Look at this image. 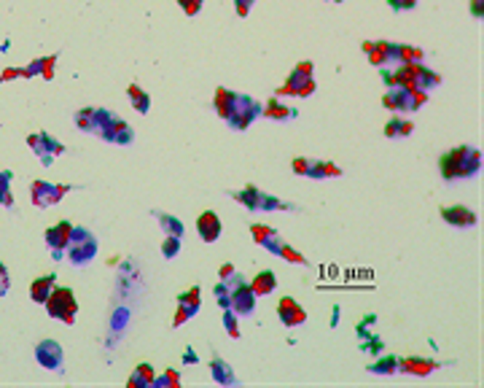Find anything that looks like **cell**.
Wrapping results in <instances>:
<instances>
[{
  "label": "cell",
  "instance_id": "1",
  "mask_svg": "<svg viewBox=\"0 0 484 388\" xmlns=\"http://www.w3.org/2000/svg\"><path fill=\"white\" fill-rule=\"evenodd\" d=\"M439 167H441V178L444 181L471 178L482 170V154L474 146H460V148H452L450 154H444L441 162H439Z\"/></svg>",
  "mask_w": 484,
  "mask_h": 388
},
{
  "label": "cell",
  "instance_id": "2",
  "mask_svg": "<svg viewBox=\"0 0 484 388\" xmlns=\"http://www.w3.org/2000/svg\"><path fill=\"white\" fill-rule=\"evenodd\" d=\"M250 235H253V240H256L259 246L266 248L269 254H277L280 259H285V262H291V265L310 267V262H307L296 248L288 246L285 237H283L277 230H272V227H266V224H253V227H250Z\"/></svg>",
  "mask_w": 484,
  "mask_h": 388
},
{
  "label": "cell",
  "instance_id": "3",
  "mask_svg": "<svg viewBox=\"0 0 484 388\" xmlns=\"http://www.w3.org/2000/svg\"><path fill=\"white\" fill-rule=\"evenodd\" d=\"M428 103V92L412 87H390L382 97V106L393 113H409V111H420Z\"/></svg>",
  "mask_w": 484,
  "mask_h": 388
},
{
  "label": "cell",
  "instance_id": "4",
  "mask_svg": "<svg viewBox=\"0 0 484 388\" xmlns=\"http://www.w3.org/2000/svg\"><path fill=\"white\" fill-rule=\"evenodd\" d=\"M68 262L73 267H84L89 265L94 256H97V240L94 235L84 227H73V237H70V246H68Z\"/></svg>",
  "mask_w": 484,
  "mask_h": 388
},
{
  "label": "cell",
  "instance_id": "5",
  "mask_svg": "<svg viewBox=\"0 0 484 388\" xmlns=\"http://www.w3.org/2000/svg\"><path fill=\"white\" fill-rule=\"evenodd\" d=\"M312 62H299L294 68V73L285 78V84L277 89V95H283V97H310L312 92H315V78H312Z\"/></svg>",
  "mask_w": 484,
  "mask_h": 388
},
{
  "label": "cell",
  "instance_id": "6",
  "mask_svg": "<svg viewBox=\"0 0 484 388\" xmlns=\"http://www.w3.org/2000/svg\"><path fill=\"white\" fill-rule=\"evenodd\" d=\"M46 313L62 324H73L76 321V313H78V302H76V294L70 291L68 286H54L52 297L46 300Z\"/></svg>",
  "mask_w": 484,
  "mask_h": 388
},
{
  "label": "cell",
  "instance_id": "7",
  "mask_svg": "<svg viewBox=\"0 0 484 388\" xmlns=\"http://www.w3.org/2000/svg\"><path fill=\"white\" fill-rule=\"evenodd\" d=\"M73 186L68 183H49V181H33L30 183V200L35 208H52L57 205Z\"/></svg>",
  "mask_w": 484,
  "mask_h": 388
},
{
  "label": "cell",
  "instance_id": "8",
  "mask_svg": "<svg viewBox=\"0 0 484 388\" xmlns=\"http://www.w3.org/2000/svg\"><path fill=\"white\" fill-rule=\"evenodd\" d=\"M54 62H57V57H38L33 60L27 68H8V71L0 73V81H11V78H33V76H43L46 81H52L54 78Z\"/></svg>",
  "mask_w": 484,
  "mask_h": 388
},
{
  "label": "cell",
  "instance_id": "9",
  "mask_svg": "<svg viewBox=\"0 0 484 388\" xmlns=\"http://www.w3.org/2000/svg\"><path fill=\"white\" fill-rule=\"evenodd\" d=\"M261 113H264V106H261L259 100H253V97H248V95H240L237 108H234L232 119H229L226 124H229L232 130L242 132V130H248V127H250V122H253L256 116H261Z\"/></svg>",
  "mask_w": 484,
  "mask_h": 388
},
{
  "label": "cell",
  "instance_id": "10",
  "mask_svg": "<svg viewBox=\"0 0 484 388\" xmlns=\"http://www.w3.org/2000/svg\"><path fill=\"white\" fill-rule=\"evenodd\" d=\"M294 173L296 176H307V178H339L342 176V167H336L334 162H318L310 157H299L294 159Z\"/></svg>",
  "mask_w": 484,
  "mask_h": 388
},
{
  "label": "cell",
  "instance_id": "11",
  "mask_svg": "<svg viewBox=\"0 0 484 388\" xmlns=\"http://www.w3.org/2000/svg\"><path fill=\"white\" fill-rule=\"evenodd\" d=\"M46 246L52 251L54 259H59L62 262V256L68 254V246H70V237H73V224L70 221H59V224H54L46 230Z\"/></svg>",
  "mask_w": 484,
  "mask_h": 388
},
{
  "label": "cell",
  "instance_id": "12",
  "mask_svg": "<svg viewBox=\"0 0 484 388\" xmlns=\"http://www.w3.org/2000/svg\"><path fill=\"white\" fill-rule=\"evenodd\" d=\"M27 146L33 148L35 157L41 159L43 165H52V159L59 157V154L65 151V146L59 141H54L49 132H35V135H30V138H27Z\"/></svg>",
  "mask_w": 484,
  "mask_h": 388
},
{
  "label": "cell",
  "instance_id": "13",
  "mask_svg": "<svg viewBox=\"0 0 484 388\" xmlns=\"http://www.w3.org/2000/svg\"><path fill=\"white\" fill-rule=\"evenodd\" d=\"M35 359H38L41 367L52 372L62 370V364H65V353H62V345L57 340H41L35 345Z\"/></svg>",
  "mask_w": 484,
  "mask_h": 388
},
{
  "label": "cell",
  "instance_id": "14",
  "mask_svg": "<svg viewBox=\"0 0 484 388\" xmlns=\"http://www.w3.org/2000/svg\"><path fill=\"white\" fill-rule=\"evenodd\" d=\"M199 305H202V291H199V286H194L189 291H183L180 297H178V313L173 318V326H183L186 321L199 313Z\"/></svg>",
  "mask_w": 484,
  "mask_h": 388
},
{
  "label": "cell",
  "instance_id": "15",
  "mask_svg": "<svg viewBox=\"0 0 484 388\" xmlns=\"http://www.w3.org/2000/svg\"><path fill=\"white\" fill-rule=\"evenodd\" d=\"M256 291H253V286H250V281L245 283V286H240V289H234L232 291V310L237 313V316H250L253 310H256Z\"/></svg>",
  "mask_w": 484,
  "mask_h": 388
},
{
  "label": "cell",
  "instance_id": "16",
  "mask_svg": "<svg viewBox=\"0 0 484 388\" xmlns=\"http://www.w3.org/2000/svg\"><path fill=\"white\" fill-rule=\"evenodd\" d=\"M441 219L457 227V230H468V227H476V213L466 208V205H450V208H441Z\"/></svg>",
  "mask_w": 484,
  "mask_h": 388
},
{
  "label": "cell",
  "instance_id": "17",
  "mask_svg": "<svg viewBox=\"0 0 484 388\" xmlns=\"http://www.w3.org/2000/svg\"><path fill=\"white\" fill-rule=\"evenodd\" d=\"M277 316H280V321H283L285 326H301V324L307 321L304 307L296 300H291V297H283V300L277 302Z\"/></svg>",
  "mask_w": 484,
  "mask_h": 388
},
{
  "label": "cell",
  "instance_id": "18",
  "mask_svg": "<svg viewBox=\"0 0 484 388\" xmlns=\"http://www.w3.org/2000/svg\"><path fill=\"white\" fill-rule=\"evenodd\" d=\"M100 138L108 143H119V146H129V143L135 141V130L129 127L127 122H121L119 116L113 119V122L105 127L103 132H100Z\"/></svg>",
  "mask_w": 484,
  "mask_h": 388
},
{
  "label": "cell",
  "instance_id": "19",
  "mask_svg": "<svg viewBox=\"0 0 484 388\" xmlns=\"http://www.w3.org/2000/svg\"><path fill=\"white\" fill-rule=\"evenodd\" d=\"M237 100H240L237 92H232V89H226V87H218L215 89V95H213V108H215V113H218L224 122H229L232 113H234V108H237Z\"/></svg>",
  "mask_w": 484,
  "mask_h": 388
},
{
  "label": "cell",
  "instance_id": "20",
  "mask_svg": "<svg viewBox=\"0 0 484 388\" xmlns=\"http://www.w3.org/2000/svg\"><path fill=\"white\" fill-rule=\"evenodd\" d=\"M197 232L205 243H215L221 237V219L215 211H205L199 219H197Z\"/></svg>",
  "mask_w": 484,
  "mask_h": 388
},
{
  "label": "cell",
  "instance_id": "21",
  "mask_svg": "<svg viewBox=\"0 0 484 388\" xmlns=\"http://www.w3.org/2000/svg\"><path fill=\"white\" fill-rule=\"evenodd\" d=\"M433 370H439V364L431 359H420V356H406V359H398V372H406V375H417V377H425Z\"/></svg>",
  "mask_w": 484,
  "mask_h": 388
},
{
  "label": "cell",
  "instance_id": "22",
  "mask_svg": "<svg viewBox=\"0 0 484 388\" xmlns=\"http://www.w3.org/2000/svg\"><path fill=\"white\" fill-rule=\"evenodd\" d=\"M54 286H57V278H54V275H41V278H35L33 286H30V300L38 302V305H46V300L52 297Z\"/></svg>",
  "mask_w": 484,
  "mask_h": 388
},
{
  "label": "cell",
  "instance_id": "23",
  "mask_svg": "<svg viewBox=\"0 0 484 388\" xmlns=\"http://www.w3.org/2000/svg\"><path fill=\"white\" fill-rule=\"evenodd\" d=\"M363 52L369 57V62L377 65V68L390 65L387 62V41H363Z\"/></svg>",
  "mask_w": 484,
  "mask_h": 388
},
{
  "label": "cell",
  "instance_id": "24",
  "mask_svg": "<svg viewBox=\"0 0 484 388\" xmlns=\"http://www.w3.org/2000/svg\"><path fill=\"white\" fill-rule=\"evenodd\" d=\"M154 216L167 237H183V221L178 216H170V213H162V211H156Z\"/></svg>",
  "mask_w": 484,
  "mask_h": 388
},
{
  "label": "cell",
  "instance_id": "25",
  "mask_svg": "<svg viewBox=\"0 0 484 388\" xmlns=\"http://www.w3.org/2000/svg\"><path fill=\"white\" fill-rule=\"evenodd\" d=\"M261 116H266V119H275V122H288V119H294L296 116V111L294 108H288V106H283L280 100H269L266 106H264V113Z\"/></svg>",
  "mask_w": 484,
  "mask_h": 388
},
{
  "label": "cell",
  "instance_id": "26",
  "mask_svg": "<svg viewBox=\"0 0 484 388\" xmlns=\"http://www.w3.org/2000/svg\"><path fill=\"white\" fill-rule=\"evenodd\" d=\"M232 197H234L237 202H242L248 211H259L264 192H261V189H256V186H245L242 192H232Z\"/></svg>",
  "mask_w": 484,
  "mask_h": 388
},
{
  "label": "cell",
  "instance_id": "27",
  "mask_svg": "<svg viewBox=\"0 0 484 388\" xmlns=\"http://www.w3.org/2000/svg\"><path fill=\"white\" fill-rule=\"evenodd\" d=\"M415 130V124L401 119V116H393L390 122L385 124V138H409Z\"/></svg>",
  "mask_w": 484,
  "mask_h": 388
},
{
  "label": "cell",
  "instance_id": "28",
  "mask_svg": "<svg viewBox=\"0 0 484 388\" xmlns=\"http://www.w3.org/2000/svg\"><path fill=\"white\" fill-rule=\"evenodd\" d=\"M210 372H213V377H215L221 386H234V383H237L234 372H232V367L226 364L224 359H213V361H210Z\"/></svg>",
  "mask_w": 484,
  "mask_h": 388
},
{
  "label": "cell",
  "instance_id": "29",
  "mask_svg": "<svg viewBox=\"0 0 484 388\" xmlns=\"http://www.w3.org/2000/svg\"><path fill=\"white\" fill-rule=\"evenodd\" d=\"M132 388H148L154 386V367L151 364H138L135 372L129 375V380H127Z\"/></svg>",
  "mask_w": 484,
  "mask_h": 388
},
{
  "label": "cell",
  "instance_id": "30",
  "mask_svg": "<svg viewBox=\"0 0 484 388\" xmlns=\"http://www.w3.org/2000/svg\"><path fill=\"white\" fill-rule=\"evenodd\" d=\"M250 286H253V291L259 294V297H266V294H272L277 289V278H275V272H269V270H264V272H259L253 281H250Z\"/></svg>",
  "mask_w": 484,
  "mask_h": 388
},
{
  "label": "cell",
  "instance_id": "31",
  "mask_svg": "<svg viewBox=\"0 0 484 388\" xmlns=\"http://www.w3.org/2000/svg\"><path fill=\"white\" fill-rule=\"evenodd\" d=\"M127 95H129L132 108H135L138 113H148V108H151V97H148L145 89H140L138 84H129V87H127Z\"/></svg>",
  "mask_w": 484,
  "mask_h": 388
},
{
  "label": "cell",
  "instance_id": "32",
  "mask_svg": "<svg viewBox=\"0 0 484 388\" xmlns=\"http://www.w3.org/2000/svg\"><path fill=\"white\" fill-rule=\"evenodd\" d=\"M11 170H0V205L11 208L14 205V194H11Z\"/></svg>",
  "mask_w": 484,
  "mask_h": 388
},
{
  "label": "cell",
  "instance_id": "33",
  "mask_svg": "<svg viewBox=\"0 0 484 388\" xmlns=\"http://www.w3.org/2000/svg\"><path fill=\"white\" fill-rule=\"evenodd\" d=\"M73 122H76V127H78L81 132H94V108H81V111H76Z\"/></svg>",
  "mask_w": 484,
  "mask_h": 388
},
{
  "label": "cell",
  "instance_id": "34",
  "mask_svg": "<svg viewBox=\"0 0 484 388\" xmlns=\"http://www.w3.org/2000/svg\"><path fill=\"white\" fill-rule=\"evenodd\" d=\"M178 386H180V375L175 370H167L164 375L154 377V386L151 388H178Z\"/></svg>",
  "mask_w": 484,
  "mask_h": 388
},
{
  "label": "cell",
  "instance_id": "35",
  "mask_svg": "<svg viewBox=\"0 0 484 388\" xmlns=\"http://www.w3.org/2000/svg\"><path fill=\"white\" fill-rule=\"evenodd\" d=\"M116 119V113H111L108 108H94V132L100 135L108 124Z\"/></svg>",
  "mask_w": 484,
  "mask_h": 388
},
{
  "label": "cell",
  "instance_id": "36",
  "mask_svg": "<svg viewBox=\"0 0 484 388\" xmlns=\"http://www.w3.org/2000/svg\"><path fill=\"white\" fill-rule=\"evenodd\" d=\"M371 372H374V375H393V372H398V359L385 356V359H380V361L371 367Z\"/></svg>",
  "mask_w": 484,
  "mask_h": 388
},
{
  "label": "cell",
  "instance_id": "37",
  "mask_svg": "<svg viewBox=\"0 0 484 388\" xmlns=\"http://www.w3.org/2000/svg\"><path fill=\"white\" fill-rule=\"evenodd\" d=\"M224 326H226V335L229 337H240V326H237V313L232 307H224Z\"/></svg>",
  "mask_w": 484,
  "mask_h": 388
},
{
  "label": "cell",
  "instance_id": "38",
  "mask_svg": "<svg viewBox=\"0 0 484 388\" xmlns=\"http://www.w3.org/2000/svg\"><path fill=\"white\" fill-rule=\"evenodd\" d=\"M215 297H218V305H221V307H232V289H229V283L221 281L215 286Z\"/></svg>",
  "mask_w": 484,
  "mask_h": 388
},
{
  "label": "cell",
  "instance_id": "39",
  "mask_svg": "<svg viewBox=\"0 0 484 388\" xmlns=\"http://www.w3.org/2000/svg\"><path fill=\"white\" fill-rule=\"evenodd\" d=\"M178 251H180V237H167V240L162 243V254H164V259H175Z\"/></svg>",
  "mask_w": 484,
  "mask_h": 388
},
{
  "label": "cell",
  "instance_id": "40",
  "mask_svg": "<svg viewBox=\"0 0 484 388\" xmlns=\"http://www.w3.org/2000/svg\"><path fill=\"white\" fill-rule=\"evenodd\" d=\"M202 3H205V0H178V6L183 8L186 17H197V14L202 11Z\"/></svg>",
  "mask_w": 484,
  "mask_h": 388
},
{
  "label": "cell",
  "instance_id": "41",
  "mask_svg": "<svg viewBox=\"0 0 484 388\" xmlns=\"http://www.w3.org/2000/svg\"><path fill=\"white\" fill-rule=\"evenodd\" d=\"M8 289H11V278H8V270H6V265L0 262V297H6V294H8Z\"/></svg>",
  "mask_w": 484,
  "mask_h": 388
},
{
  "label": "cell",
  "instance_id": "42",
  "mask_svg": "<svg viewBox=\"0 0 484 388\" xmlns=\"http://www.w3.org/2000/svg\"><path fill=\"white\" fill-rule=\"evenodd\" d=\"M390 3V8H396V11H412L417 6V0H387Z\"/></svg>",
  "mask_w": 484,
  "mask_h": 388
},
{
  "label": "cell",
  "instance_id": "43",
  "mask_svg": "<svg viewBox=\"0 0 484 388\" xmlns=\"http://www.w3.org/2000/svg\"><path fill=\"white\" fill-rule=\"evenodd\" d=\"M253 3H256V0H234V8H237V14H240V17H248Z\"/></svg>",
  "mask_w": 484,
  "mask_h": 388
},
{
  "label": "cell",
  "instance_id": "44",
  "mask_svg": "<svg viewBox=\"0 0 484 388\" xmlns=\"http://www.w3.org/2000/svg\"><path fill=\"white\" fill-rule=\"evenodd\" d=\"M229 275H234V265H224V267H221V281H226Z\"/></svg>",
  "mask_w": 484,
  "mask_h": 388
},
{
  "label": "cell",
  "instance_id": "45",
  "mask_svg": "<svg viewBox=\"0 0 484 388\" xmlns=\"http://www.w3.org/2000/svg\"><path fill=\"white\" fill-rule=\"evenodd\" d=\"M474 14H476V17L482 14V0H474Z\"/></svg>",
  "mask_w": 484,
  "mask_h": 388
},
{
  "label": "cell",
  "instance_id": "46",
  "mask_svg": "<svg viewBox=\"0 0 484 388\" xmlns=\"http://www.w3.org/2000/svg\"><path fill=\"white\" fill-rule=\"evenodd\" d=\"M331 3H342V0H331Z\"/></svg>",
  "mask_w": 484,
  "mask_h": 388
}]
</instances>
